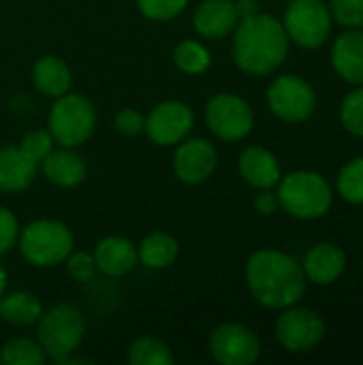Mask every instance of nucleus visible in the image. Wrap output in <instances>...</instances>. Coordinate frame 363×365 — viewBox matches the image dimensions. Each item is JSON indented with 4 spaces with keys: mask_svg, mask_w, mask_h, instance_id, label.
<instances>
[{
    "mask_svg": "<svg viewBox=\"0 0 363 365\" xmlns=\"http://www.w3.org/2000/svg\"><path fill=\"white\" fill-rule=\"evenodd\" d=\"M289 43L282 21L272 15L255 13L242 17L235 26L233 58L248 75H270L287 60Z\"/></svg>",
    "mask_w": 363,
    "mask_h": 365,
    "instance_id": "2",
    "label": "nucleus"
},
{
    "mask_svg": "<svg viewBox=\"0 0 363 365\" xmlns=\"http://www.w3.org/2000/svg\"><path fill=\"white\" fill-rule=\"evenodd\" d=\"M131 365H171L173 355L165 342L156 338H139L128 349Z\"/></svg>",
    "mask_w": 363,
    "mask_h": 365,
    "instance_id": "27",
    "label": "nucleus"
},
{
    "mask_svg": "<svg viewBox=\"0 0 363 365\" xmlns=\"http://www.w3.org/2000/svg\"><path fill=\"white\" fill-rule=\"evenodd\" d=\"M334 71L353 86H363V28H349L332 45Z\"/></svg>",
    "mask_w": 363,
    "mask_h": 365,
    "instance_id": "15",
    "label": "nucleus"
},
{
    "mask_svg": "<svg viewBox=\"0 0 363 365\" xmlns=\"http://www.w3.org/2000/svg\"><path fill=\"white\" fill-rule=\"evenodd\" d=\"M19 240V225L11 210L0 207V255H6Z\"/></svg>",
    "mask_w": 363,
    "mask_h": 365,
    "instance_id": "33",
    "label": "nucleus"
},
{
    "mask_svg": "<svg viewBox=\"0 0 363 365\" xmlns=\"http://www.w3.org/2000/svg\"><path fill=\"white\" fill-rule=\"evenodd\" d=\"M255 207H257V212H259V214H263V216H272V214H274V212H278V207H280L278 195H276V192H272V188L261 190V192L255 197Z\"/></svg>",
    "mask_w": 363,
    "mask_h": 365,
    "instance_id": "35",
    "label": "nucleus"
},
{
    "mask_svg": "<svg viewBox=\"0 0 363 365\" xmlns=\"http://www.w3.org/2000/svg\"><path fill=\"white\" fill-rule=\"evenodd\" d=\"M235 6H237L240 17H248V15L259 13V11H257V6H259V2H257V0H237V2H235Z\"/></svg>",
    "mask_w": 363,
    "mask_h": 365,
    "instance_id": "36",
    "label": "nucleus"
},
{
    "mask_svg": "<svg viewBox=\"0 0 363 365\" xmlns=\"http://www.w3.org/2000/svg\"><path fill=\"white\" fill-rule=\"evenodd\" d=\"M188 0H137L139 11L154 21H167L178 17L186 9Z\"/></svg>",
    "mask_w": 363,
    "mask_h": 365,
    "instance_id": "31",
    "label": "nucleus"
},
{
    "mask_svg": "<svg viewBox=\"0 0 363 365\" xmlns=\"http://www.w3.org/2000/svg\"><path fill=\"white\" fill-rule=\"evenodd\" d=\"M340 120L347 133L363 137V86H357L344 96L340 107Z\"/></svg>",
    "mask_w": 363,
    "mask_h": 365,
    "instance_id": "28",
    "label": "nucleus"
},
{
    "mask_svg": "<svg viewBox=\"0 0 363 365\" xmlns=\"http://www.w3.org/2000/svg\"><path fill=\"white\" fill-rule=\"evenodd\" d=\"M36 338L41 349L53 361L71 357L86 336L83 312L75 304H58L41 314L36 321Z\"/></svg>",
    "mask_w": 363,
    "mask_h": 365,
    "instance_id": "4",
    "label": "nucleus"
},
{
    "mask_svg": "<svg viewBox=\"0 0 363 365\" xmlns=\"http://www.w3.org/2000/svg\"><path fill=\"white\" fill-rule=\"evenodd\" d=\"M218 165L216 148L205 139H184L173 156V171L184 184H203Z\"/></svg>",
    "mask_w": 363,
    "mask_h": 365,
    "instance_id": "13",
    "label": "nucleus"
},
{
    "mask_svg": "<svg viewBox=\"0 0 363 365\" xmlns=\"http://www.w3.org/2000/svg\"><path fill=\"white\" fill-rule=\"evenodd\" d=\"M64 263H66V272L77 282H90V280H94V274L98 272L96 263H94V257L88 255V252H71L64 259Z\"/></svg>",
    "mask_w": 363,
    "mask_h": 365,
    "instance_id": "32",
    "label": "nucleus"
},
{
    "mask_svg": "<svg viewBox=\"0 0 363 365\" xmlns=\"http://www.w3.org/2000/svg\"><path fill=\"white\" fill-rule=\"evenodd\" d=\"M137 257L150 269H165L173 265V261L178 259V242L173 235L165 231H154L148 237H143V242L137 248Z\"/></svg>",
    "mask_w": 363,
    "mask_h": 365,
    "instance_id": "23",
    "label": "nucleus"
},
{
    "mask_svg": "<svg viewBox=\"0 0 363 365\" xmlns=\"http://www.w3.org/2000/svg\"><path fill=\"white\" fill-rule=\"evenodd\" d=\"M276 338L289 353L312 351L325 338V321L310 308L289 306L276 321Z\"/></svg>",
    "mask_w": 363,
    "mask_h": 365,
    "instance_id": "10",
    "label": "nucleus"
},
{
    "mask_svg": "<svg viewBox=\"0 0 363 365\" xmlns=\"http://www.w3.org/2000/svg\"><path fill=\"white\" fill-rule=\"evenodd\" d=\"M332 19L342 28H363V0H329Z\"/></svg>",
    "mask_w": 363,
    "mask_h": 365,
    "instance_id": "29",
    "label": "nucleus"
},
{
    "mask_svg": "<svg viewBox=\"0 0 363 365\" xmlns=\"http://www.w3.org/2000/svg\"><path fill=\"white\" fill-rule=\"evenodd\" d=\"M41 165L45 178L60 188H73L86 178V163L73 148L51 150Z\"/></svg>",
    "mask_w": 363,
    "mask_h": 365,
    "instance_id": "19",
    "label": "nucleus"
},
{
    "mask_svg": "<svg viewBox=\"0 0 363 365\" xmlns=\"http://www.w3.org/2000/svg\"><path fill=\"white\" fill-rule=\"evenodd\" d=\"M0 361L6 365H43L47 361V355L39 342L15 338L0 349Z\"/></svg>",
    "mask_w": 363,
    "mask_h": 365,
    "instance_id": "24",
    "label": "nucleus"
},
{
    "mask_svg": "<svg viewBox=\"0 0 363 365\" xmlns=\"http://www.w3.org/2000/svg\"><path fill=\"white\" fill-rule=\"evenodd\" d=\"M32 81L39 92L58 98L71 90L73 75L64 60H60L56 56H43L32 66Z\"/></svg>",
    "mask_w": 363,
    "mask_h": 365,
    "instance_id": "21",
    "label": "nucleus"
},
{
    "mask_svg": "<svg viewBox=\"0 0 363 365\" xmlns=\"http://www.w3.org/2000/svg\"><path fill=\"white\" fill-rule=\"evenodd\" d=\"M19 150H21L34 165H41V163L45 160V156L53 150V137H51L49 130H41V128L30 130V133L21 139Z\"/></svg>",
    "mask_w": 363,
    "mask_h": 365,
    "instance_id": "30",
    "label": "nucleus"
},
{
    "mask_svg": "<svg viewBox=\"0 0 363 365\" xmlns=\"http://www.w3.org/2000/svg\"><path fill=\"white\" fill-rule=\"evenodd\" d=\"M4 291H6V269L0 263V297L4 295Z\"/></svg>",
    "mask_w": 363,
    "mask_h": 365,
    "instance_id": "37",
    "label": "nucleus"
},
{
    "mask_svg": "<svg viewBox=\"0 0 363 365\" xmlns=\"http://www.w3.org/2000/svg\"><path fill=\"white\" fill-rule=\"evenodd\" d=\"M276 186L280 207L293 218L315 220L332 210L334 190L329 182L317 171H293L280 178Z\"/></svg>",
    "mask_w": 363,
    "mask_h": 365,
    "instance_id": "3",
    "label": "nucleus"
},
{
    "mask_svg": "<svg viewBox=\"0 0 363 365\" xmlns=\"http://www.w3.org/2000/svg\"><path fill=\"white\" fill-rule=\"evenodd\" d=\"M75 240L71 229L58 220H34L19 233V250L24 259L36 267H53L64 263L73 252Z\"/></svg>",
    "mask_w": 363,
    "mask_h": 365,
    "instance_id": "5",
    "label": "nucleus"
},
{
    "mask_svg": "<svg viewBox=\"0 0 363 365\" xmlns=\"http://www.w3.org/2000/svg\"><path fill=\"white\" fill-rule=\"evenodd\" d=\"M338 195L351 203V205H363V156L351 158L338 173L336 180Z\"/></svg>",
    "mask_w": 363,
    "mask_h": 365,
    "instance_id": "25",
    "label": "nucleus"
},
{
    "mask_svg": "<svg viewBox=\"0 0 363 365\" xmlns=\"http://www.w3.org/2000/svg\"><path fill=\"white\" fill-rule=\"evenodd\" d=\"M36 165L19 150V145L0 148V190L19 192L32 184Z\"/></svg>",
    "mask_w": 363,
    "mask_h": 365,
    "instance_id": "20",
    "label": "nucleus"
},
{
    "mask_svg": "<svg viewBox=\"0 0 363 365\" xmlns=\"http://www.w3.org/2000/svg\"><path fill=\"white\" fill-rule=\"evenodd\" d=\"M210 353L223 365H252L261 355V340L242 323H225L212 331Z\"/></svg>",
    "mask_w": 363,
    "mask_h": 365,
    "instance_id": "11",
    "label": "nucleus"
},
{
    "mask_svg": "<svg viewBox=\"0 0 363 365\" xmlns=\"http://www.w3.org/2000/svg\"><path fill=\"white\" fill-rule=\"evenodd\" d=\"M302 269L306 274L308 282H315L319 287L334 284L347 269V255L336 244H317L310 248L304 257Z\"/></svg>",
    "mask_w": 363,
    "mask_h": 365,
    "instance_id": "14",
    "label": "nucleus"
},
{
    "mask_svg": "<svg viewBox=\"0 0 363 365\" xmlns=\"http://www.w3.org/2000/svg\"><path fill=\"white\" fill-rule=\"evenodd\" d=\"M240 13L233 0H203L193 17L195 30L203 38H223L235 30Z\"/></svg>",
    "mask_w": 363,
    "mask_h": 365,
    "instance_id": "16",
    "label": "nucleus"
},
{
    "mask_svg": "<svg viewBox=\"0 0 363 365\" xmlns=\"http://www.w3.org/2000/svg\"><path fill=\"white\" fill-rule=\"evenodd\" d=\"M267 105L282 122H306L317 109L315 88L300 75H280L267 90Z\"/></svg>",
    "mask_w": 363,
    "mask_h": 365,
    "instance_id": "8",
    "label": "nucleus"
},
{
    "mask_svg": "<svg viewBox=\"0 0 363 365\" xmlns=\"http://www.w3.org/2000/svg\"><path fill=\"white\" fill-rule=\"evenodd\" d=\"M193 124H195V115L186 103L165 101L148 113L143 130L156 145L167 148L184 141L193 130Z\"/></svg>",
    "mask_w": 363,
    "mask_h": 365,
    "instance_id": "12",
    "label": "nucleus"
},
{
    "mask_svg": "<svg viewBox=\"0 0 363 365\" xmlns=\"http://www.w3.org/2000/svg\"><path fill=\"white\" fill-rule=\"evenodd\" d=\"M205 122L218 139L233 143L250 135L255 126V115L250 105L242 96L220 92L208 101Z\"/></svg>",
    "mask_w": 363,
    "mask_h": 365,
    "instance_id": "9",
    "label": "nucleus"
},
{
    "mask_svg": "<svg viewBox=\"0 0 363 365\" xmlns=\"http://www.w3.org/2000/svg\"><path fill=\"white\" fill-rule=\"evenodd\" d=\"M240 173L257 190L274 188L282 178L278 158L261 145H250L240 154Z\"/></svg>",
    "mask_w": 363,
    "mask_h": 365,
    "instance_id": "17",
    "label": "nucleus"
},
{
    "mask_svg": "<svg viewBox=\"0 0 363 365\" xmlns=\"http://www.w3.org/2000/svg\"><path fill=\"white\" fill-rule=\"evenodd\" d=\"M43 314V306L36 299V295L28 291H15L11 295L0 297V319L17 325V327H30L34 325Z\"/></svg>",
    "mask_w": 363,
    "mask_h": 365,
    "instance_id": "22",
    "label": "nucleus"
},
{
    "mask_svg": "<svg viewBox=\"0 0 363 365\" xmlns=\"http://www.w3.org/2000/svg\"><path fill=\"white\" fill-rule=\"evenodd\" d=\"M113 126H116L118 133L128 135V137H135V135H139V133L143 130L145 118H143L137 109H131V107H128V109H122V111L116 115Z\"/></svg>",
    "mask_w": 363,
    "mask_h": 365,
    "instance_id": "34",
    "label": "nucleus"
},
{
    "mask_svg": "<svg viewBox=\"0 0 363 365\" xmlns=\"http://www.w3.org/2000/svg\"><path fill=\"white\" fill-rule=\"evenodd\" d=\"M92 257H94L96 269L103 272L105 276H111V278L128 274L137 265V261H139L137 246L131 240L116 237V235L101 240L96 244Z\"/></svg>",
    "mask_w": 363,
    "mask_h": 365,
    "instance_id": "18",
    "label": "nucleus"
},
{
    "mask_svg": "<svg viewBox=\"0 0 363 365\" xmlns=\"http://www.w3.org/2000/svg\"><path fill=\"white\" fill-rule=\"evenodd\" d=\"M173 62L180 71L188 73V75H201L203 71H208L212 56L208 51V47H203L197 41H182L178 43V47L173 49Z\"/></svg>",
    "mask_w": 363,
    "mask_h": 365,
    "instance_id": "26",
    "label": "nucleus"
},
{
    "mask_svg": "<svg viewBox=\"0 0 363 365\" xmlns=\"http://www.w3.org/2000/svg\"><path fill=\"white\" fill-rule=\"evenodd\" d=\"M282 26L289 41L304 49H317L329 38L334 19L323 0H291Z\"/></svg>",
    "mask_w": 363,
    "mask_h": 365,
    "instance_id": "7",
    "label": "nucleus"
},
{
    "mask_svg": "<svg viewBox=\"0 0 363 365\" xmlns=\"http://www.w3.org/2000/svg\"><path fill=\"white\" fill-rule=\"evenodd\" d=\"M246 282L252 297L270 310L295 306L306 293L302 263L280 250H257L246 263Z\"/></svg>",
    "mask_w": 363,
    "mask_h": 365,
    "instance_id": "1",
    "label": "nucleus"
},
{
    "mask_svg": "<svg viewBox=\"0 0 363 365\" xmlns=\"http://www.w3.org/2000/svg\"><path fill=\"white\" fill-rule=\"evenodd\" d=\"M96 126V113L88 98L62 94L49 111V133L62 148H77L90 139Z\"/></svg>",
    "mask_w": 363,
    "mask_h": 365,
    "instance_id": "6",
    "label": "nucleus"
}]
</instances>
